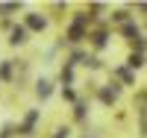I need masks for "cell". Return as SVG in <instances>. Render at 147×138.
<instances>
[{
  "mask_svg": "<svg viewBox=\"0 0 147 138\" xmlns=\"http://www.w3.org/2000/svg\"><path fill=\"white\" fill-rule=\"evenodd\" d=\"M12 41H15V44L24 41V30H15V32H12Z\"/></svg>",
  "mask_w": 147,
  "mask_h": 138,
  "instance_id": "3",
  "label": "cell"
},
{
  "mask_svg": "<svg viewBox=\"0 0 147 138\" xmlns=\"http://www.w3.org/2000/svg\"><path fill=\"white\" fill-rule=\"evenodd\" d=\"M50 94V82H38V97H47Z\"/></svg>",
  "mask_w": 147,
  "mask_h": 138,
  "instance_id": "1",
  "label": "cell"
},
{
  "mask_svg": "<svg viewBox=\"0 0 147 138\" xmlns=\"http://www.w3.org/2000/svg\"><path fill=\"white\" fill-rule=\"evenodd\" d=\"M30 27H32V30H41L44 21H41V18H30Z\"/></svg>",
  "mask_w": 147,
  "mask_h": 138,
  "instance_id": "2",
  "label": "cell"
}]
</instances>
